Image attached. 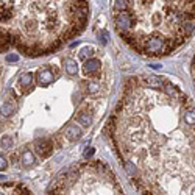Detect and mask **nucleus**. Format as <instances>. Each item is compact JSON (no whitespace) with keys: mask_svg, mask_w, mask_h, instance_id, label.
<instances>
[{"mask_svg":"<svg viewBox=\"0 0 195 195\" xmlns=\"http://www.w3.org/2000/svg\"><path fill=\"white\" fill-rule=\"evenodd\" d=\"M108 134L142 195H195V105L172 81H127Z\"/></svg>","mask_w":195,"mask_h":195,"instance_id":"f257e3e1","label":"nucleus"},{"mask_svg":"<svg viewBox=\"0 0 195 195\" xmlns=\"http://www.w3.org/2000/svg\"><path fill=\"white\" fill-rule=\"evenodd\" d=\"M2 52L16 47L27 56L49 55L86 27L87 0H2Z\"/></svg>","mask_w":195,"mask_h":195,"instance_id":"f03ea898","label":"nucleus"},{"mask_svg":"<svg viewBox=\"0 0 195 195\" xmlns=\"http://www.w3.org/2000/svg\"><path fill=\"white\" fill-rule=\"evenodd\" d=\"M114 28L137 53L161 58L195 33V0H113Z\"/></svg>","mask_w":195,"mask_h":195,"instance_id":"7ed1b4c3","label":"nucleus"},{"mask_svg":"<svg viewBox=\"0 0 195 195\" xmlns=\"http://www.w3.org/2000/svg\"><path fill=\"white\" fill-rule=\"evenodd\" d=\"M47 195H125L117 176L103 161H81L53 179Z\"/></svg>","mask_w":195,"mask_h":195,"instance_id":"20e7f679","label":"nucleus"},{"mask_svg":"<svg viewBox=\"0 0 195 195\" xmlns=\"http://www.w3.org/2000/svg\"><path fill=\"white\" fill-rule=\"evenodd\" d=\"M2 195H31V192L21 183H2Z\"/></svg>","mask_w":195,"mask_h":195,"instance_id":"39448f33","label":"nucleus"},{"mask_svg":"<svg viewBox=\"0 0 195 195\" xmlns=\"http://www.w3.org/2000/svg\"><path fill=\"white\" fill-rule=\"evenodd\" d=\"M35 151L41 158H49L53 151V142L50 139H39L35 142Z\"/></svg>","mask_w":195,"mask_h":195,"instance_id":"423d86ee","label":"nucleus"},{"mask_svg":"<svg viewBox=\"0 0 195 195\" xmlns=\"http://www.w3.org/2000/svg\"><path fill=\"white\" fill-rule=\"evenodd\" d=\"M19 89L22 91V94H28L31 89H33V86H35V75L31 73V72H25V73H22L21 75V78H19Z\"/></svg>","mask_w":195,"mask_h":195,"instance_id":"0eeeda50","label":"nucleus"},{"mask_svg":"<svg viewBox=\"0 0 195 195\" xmlns=\"http://www.w3.org/2000/svg\"><path fill=\"white\" fill-rule=\"evenodd\" d=\"M102 70V61L97 59V58H91L87 61H84L83 66V73L84 75H95Z\"/></svg>","mask_w":195,"mask_h":195,"instance_id":"6e6552de","label":"nucleus"},{"mask_svg":"<svg viewBox=\"0 0 195 195\" xmlns=\"http://www.w3.org/2000/svg\"><path fill=\"white\" fill-rule=\"evenodd\" d=\"M36 78H38V84H41V86H49L50 83H53L55 75H53L52 70L42 67V69H39V70L36 72Z\"/></svg>","mask_w":195,"mask_h":195,"instance_id":"1a4fd4ad","label":"nucleus"},{"mask_svg":"<svg viewBox=\"0 0 195 195\" xmlns=\"http://www.w3.org/2000/svg\"><path fill=\"white\" fill-rule=\"evenodd\" d=\"M80 136H81V131H80V128L75 127V125H70V127L66 130V137H67L69 141H77Z\"/></svg>","mask_w":195,"mask_h":195,"instance_id":"9d476101","label":"nucleus"},{"mask_svg":"<svg viewBox=\"0 0 195 195\" xmlns=\"http://www.w3.org/2000/svg\"><path fill=\"white\" fill-rule=\"evenodd\" d=\"M64 67H66V72H67L69 75H75V73L78 72V64H77V61L72 59V58H69V59L64 61Z\"/></svg>","mask_w":195,"mask_h":195,"instance_id":"9b49d317","label":"nucleus"},{"mask_svg":"<svg viewBox=\"0 0 195 195\" xmlns=\"http://www.w3.org/2000/svg\"><path fill=\"white\" fill-rule=\"evenodd\" d=\"M21 159H22V165L24 167H31L36 162V158H35V155L31 151H24Z\"/></svg>","mask_w":195,"mask_h":195,"instance_id":"f8f14e48","label":"nucleus"},{"mask_svg":"<svg viewBox=\"0 0 195 195\" xmlns=\"http://www.w3.org/2000/svg\"><path fill=\"white\" fill-rule=\"evenodd\" d=\"M14 103L13 102H10V100H7L5 103H3V108H2V114L5 116V117H8V116H11L13 114V111H14Z\"/></svg>","mask_w":195,"mask_h":195,"instance_id":"ddd939ff","label":"nucleus"},{"mask_svg":"<svg viewBox=\"0 0 195 195\" xmlns=\"http://www.w3.org/2000/svg\"><path fill=\"white\" fill-rule=\"evenodd\" d=\"M78 120H80V123L83 125V127H89L91 125V116L89 114H86V113H80L78 114Z\"/></svg>","mask_w":195,"mask_h":195,"instance_id":"4468645a","label":"nucleus"},{"mask_svg":"<svg viewBox=\"0 0 195 195\" xmlns=\"http://www.w3.org/2000/svg\"><path fill=\"white\" fill-rule=\"evenodd\" d=\"M91 53H92V49L91 47H84L81 52H80V59H83V61H87V56L91 58Z\"/></svg>","mask_w":195,"mask_h":195,"instance_id":"2eb2a0df","label":"nucleus"},{"mask_svg":"<svg viewBox=\"0 0 195 195\" xmlns=\"http://www.w3.org/2000/svg\"><path fill=\"white\" fill-rule=\"evenodd\" d=\"M11 145H13V141L8 137V136H5L3 139H2V148H11Z\"/></svg>","mask_w":195,"mask_h":195,"instance_id":"dca6fc26","label":"nucleus"},{"mask_svg":"<svg viewBox=\"0 0 195 195\" xmlns=\"http://www.w3.org/2000/svg\"><path fill=\"white\" fill-rule=\"evenodd\" d=\"M87 91H89L91 94H95L97 91H99V84L94 83V81H92V83L89 81V83H87Z\"/></svg>","mask_w":195,"mask_h":195,"instance_id":"f3484780","label":"nucleus"},{"mask_svg":"<svg viewBox=\"0 0 195 195\" xmlns=\"http://www.w3.org/2000/svg\"><path fill=\"white\" fill-rule=\"evenodd\" d=\"M19 58H17V55H8V58H7V61L8 63H14V61H17Z\"/></svg>","mask_w":195,"mask_h":195,"instance_id":"a211bd4d","label":"nucleus"},{"mask_svg":"<svg viewBox=\"0 0 195 195\" xmlns=\"http://www.w3.org/2000/svg\"><path fill=\"white\" fill-rule=\"evenodd\" d=\"M0 167H2V170H5V169L8 167V162H7V159H5V158H2V162H0Z\"/></svg>","mask_w":195,"mask_h":195,"instance_id":"6ab92c4d","label":"nucleus"},{"mask_svg":"<svg viewBox=\"0 0 195 195\" xmlns=\"http://www.w3.org/2000/svg\"><path fill=\"white\" fill-rule=\"evenodd\" d=\"M92 155H94V148H87L86 153H84V158H89V156H92Z\"/></svg>","mask_w":195,"mask_h":195,"instance_id":"aec40b11","label":"nucleus"},{"mask_svg":"<svg viewBox=\"0 0 195 195\" xmlns=\"http://www.w3.org/2000/svg\"><path fill=\"white\" fill-rule=\"evenodd\" d=\"M192 73H193V80H195V56H193V61H192Z\"/></svg>","mask_w":195,"mask_h":195,"instance_id":"412c9836","label":"nucleus"},{"mask_svg":"<svg viewBox=\"0 0 195 195\" xmlns=\"http://www.w3.org/2000/svg\"><path fill=\"white\" fill-rule=\"evenodd\" d=\"M100 41H103V42H106V41H108V38H106V35H102V36H100Z\"/></svg>","mask_w":195,"mask_h":195,"instance_id":"4be33fe9","label":"nucleus"}]
</instances>
